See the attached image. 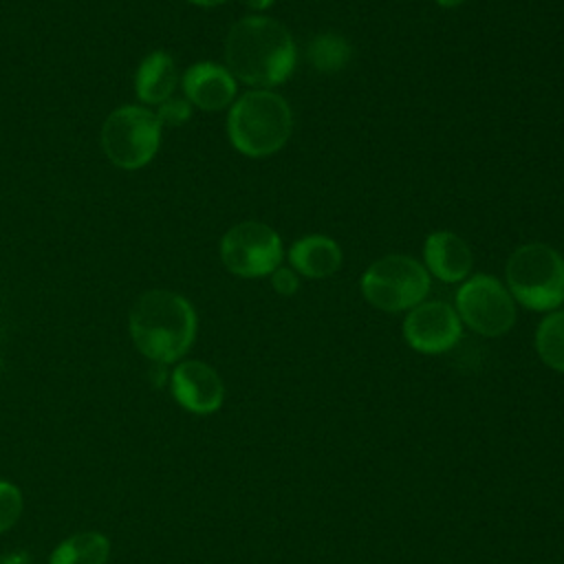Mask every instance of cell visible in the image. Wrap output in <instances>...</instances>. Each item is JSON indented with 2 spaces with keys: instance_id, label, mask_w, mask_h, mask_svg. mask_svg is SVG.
Listing matches in <instances>:
<instances>
[{
  "instance_id": "obj_8",
  "label": "cell",
  "mask_w": 564,
  "mask_h": 564,
  "mask_svg": "<svg viewBox=\"0 0 564 564\" xmlns=\"http://www.w3.org/2000/svg\"><path fill=\"white\" fill-rule=\"evenodd\" d=\"M284 258L280 234L260 220H242L220 238V260L238 278L271 275Z\"/></svg>"
},
{
  "instance_id": "obj_6",
  "label": "cell",
  "mask_w": 564,
  "mask_h": 564,
  "mask_svg": "<svg viewBox=\"0 0 564 564\" xmlns=\"http://www.w3.org/2000/svg\"><path fill=\"white\" fill-rule=\"evenodd\" d=\"M161 121L145 106H119L101 126V150L121 170L148 165L161 145Z\"/></svg>"
},
{
  "instance_id": "obj_20",
  "label": "cell",
  "mask_w": 564,
  "mask_h": 564,
  "mask_svg": "<svg viewBox=\"0 0 564 564\" xmlns=\"http://www.w3.org/2000/svg\"><path fill=\"white\" fill-rule=\"evenodd\" d=\"M271 284L280 295H293L300 289V278L291 267H278L271 273Z\"/></svg>"
},
{
  "instance_id": "obj_2",
  "label": "cell",
  "mask_w": 564,
  "mask_h": 564,
  "mask_svg": "<svg viewBox=\"0 0 564 564\" xmlns=\"http://www.w3.org/2000/svg\"><path fill=\"white\" fill-rule=\"evenodd\" d=\"M137 350L154 364L181 361L192 348L198 317L187 297L167 289H150L137 297L128 317Z\"/></svg>"
},
{
  "instance_id": "obj_21",
  "label": "cell",
  "mask_w": 564,
  "mask_h": 564,
  "mask_svg": "<svg viewBox=\"0 0 564 564\" xmlns=\"http://www.w3.org/2000/svg\"><path fill=\"white\" fill-rule=\"evenodd\" d=\"M0 564H29V557L24 553H4L0 555Z\"/></svg>"
},
{
  "instance_id": "obj_3",
  "label": "cell",
  "mask_w": 564,
  "mask_h": 564,
  "mask_svg": "<svg viewBox=\"0 0 564 564\" xmlns=\"http://www.w3.org/2000/svg\"><path fill=\"white\" fill-rule=\"evenodd\" d=\"M293 132V112L286 99L269 88H253L234 99L227 115L231 145L249 156L262 159L280 152Z\"/></svg>"
},
{
  "instance_id": "obj_11",
  "label": "cell",
  "mask_w": 564,
  "mask_h": 564,
  "mask_svg": "<svg viewBox=\"0 0 564 564\" xmlns=\"http://www.w3.org/2000/svg\"><path fill=\"white\" fill-rule=\"evenodd\" d=\"M185 99L207 112L225 110L236 99V79L227 70V66H220L216 62H196L192 64L185 75L181 77Z\"/></svg>"
},
{
  "instance_id": "obj_18",
  "label": "cell",
  "mask_w": 564,
  "mask_h": 564,
  "mask_svg": "<svg viewBox=\"0 0 564 564\" xmlns=\"http://www.w3.org/2000/svg\"><path fill=\"white\" fill-rule=\"evenodd\" d=\"M24 500L18 485L0 480V533L9 531L22 516Z\"/></svg>"
},
{
  "instance_id": "obj_5",
  "label": "cell",
  "mask_w": 564,
  "mask_h": 564,
  "mask_svg": "<svg viewBox=\"0 0 564 564\" xmlns=\"http://www.w3.org/2000/svg\"><path fill=\"white\" fill-rule=\"evenodd\" d=\"M430 280L432 275L419 260L405 253H388L364 271L359 286L366 302L375 308L401 313L425 300Z\"/></svg>"
},
{
  "instance_id": "obj_16",
  "label": "cell",
  "mask_w": 564,
  "mask_h": 564,
  "mask_svg": "<svg viewBox=\"0 0 564 564\" xmlns=\"http://www.w3.org/2000/svg\"><path fill=\"white\" fill-rule=\"evenodd\" d=\"M535 352L542 364L555 372H564V311H551L535 328Z\"/></svg>"
},
{
  "instance_id": "obj_7",
  "label": "cell",
  "mask_w": 564,
  "mask_h": 564,
  "mask_svg": "<svg viewBox=\"0 0 564 564\" xmlns=\"http://www.w3.org/2000/svg\"><path fill=\"white\" fill-rule=\"evenodd\" d=\"M454 308L460 322L482 337H500L516 324V300L509 289L489 273L469 275L456 291Z\"/></svg>"
},
{
  "instance_id": "obj_1",
  "label": "cell",
  "mask_w": 564,
  "mask_h": 564,
  "mask_svg": "<svg viewBox=\"0 0 564 564\" xmlns=\"http://www.w3.org/2000/svg\"><path fill=\"white\" fill-rule=\"evenodd\" d=\"M297 48L291 31L275 18L247 15L225 37V66L236 82L271 88L293 73Z\"/></svg>"
},
{
  "instance_id": "obj_15",
  "label": "cell",
  "mask_w": 564,
  "mask_h": 564,
  "mask_svg": "<svg viewBox=\"0 0 564 564\" xmlns=\"http://www.w3.org/2000/svg\"><path fill=\"white\" fill-rule=\"evenodd\" d=\"M110 540L99 531H79L62 540L48 557V564H106Z\"/></svg>"
},
{
  "instance_id": "obj_4",
  "label": "cell",
  "mask_w": 564,
  "mask_h": 564,
  "mask_svg": "<svg viewBox=\"0 0 564 564\" xmlns=\"http://www.w3.org/2000/svg\"><path fill=\"white\" fill-rule=\"evenodd\" d=\"M505 286L529 311L560 308L564 304V256L544 242L518 247L507 258Z\"/></svg>"
},
{
  "instance_id": "obj_12",
  "label": "cell",
  "mask_w": 564,
  "mask_h": 564,
  "mask_svg": "<svg viewBox=\"0 0 564 564\" xmlns=\"http://www.w3.org/2000/svg\"><path fill=\"white\" fill-rule=\"evenodd\" d=\"M471 249L454 231H432L423 242V267L441 282H465L471 273Z\"/></svg>"
},
{
  "instance_id": "obj_22",
  "label": "cell",
  "mask_w": 564,
  "mask_h": 564,
  "mask_svg": "<svg viewBox=\"0 0 564 564\" xmlns=\"http://www.w3.org/2000/svg\"><path fill=\"white\" fill-rule=\"evenodd\" d=\"M249 9H256V11H262V9H269L275 0H242Z\"/></svg>"
},
{
  "instance_id": "obj_17",
  "label": "cell",
  "mask_w": 564,
  "mask_h": 564,
  "mask_svg": "<svg viewBox=\"0 0 564 564\" xmlns=\"http://www.w3.org/2000/svg\"><path fill=\"white\" fill-rule=\"evenodd\" d=\"M308 62L315 70L319 73H337L341 70L350 57H352V48L350 42L337 33H322L315 35L306 48Z\"/></svg>"
},
{
  "instance_id": "obj_14",
  "label": "cell",
  "mask_w": 564,
  "mask_h": 564,
  "mask_svg": "<svg viewBox=\"0 0 564 564\" xmlns=\"http://www.w3.org/2000/svg\"><path fill=\"white\" fill-rule=\"evenodd\" d=\"M178 86V70L172 55L165 51H152L141 59L134 73V93L143 104L159 106L174 97Z\"/></svg>"
},
{
  "instance_id": "obj_9",
  "label": "cell",
  "mask_w": 564,
  "mask_h": 564,
  "mask_svg": "<svg viewBox=\"0 0 564 564\" xmlns=\"http://www.w3.org/2000/svg\"><path fill=\"white\" fill-rule=\"evenodd\" d=\"M463 322L456 308L443 300H423L405 313L403 339L421 355H441L458 344Z\"/></svg>"
},
{
  "instance_id": "obj_19",
  "label": "cell",
  "mask_w": 564,
  "mask_h": 564,
  "mask_svg": "<svg viewBox=\"0 0 564 564\" xmlns=\"http://www.w3.org/2000/svg\"><path fill=\"white\" fill-rule=\"evenodd\" d=\"M161 126H181L192 117V104L185 97H170L167 101L159 104L154 112Z\"/></svg>"
},
{
  "instance_id": "obj_23",
  "label": "cell",
  "mask_w": 564,
  "mask_h": 564,
  "mask_svg": "<svg viewBox=\"0 0 564 564\" xmlns=\"http://www.w3.org/2000/svg\"><path fill=\"white\" fill-rule=\"evenodd\" d=\"M187 2H192L196 7H203V9H212V7H218V4H223L227 0H187Z\"/></svg>"
},
{
  "instance_id": "obj_13",
  "label": "cell",
  "mask_w": 564,
  "mask_h": 564,
  "mask_svg": "<svg viewBox=\"0 0 564 564\" xmlns=\"http://www.w3.org/2000/svg\"><path fill=\"white\" fill-rule=\"evenodd\" d=\"M286 258L291 262V269L297 275H304L311 280L335 275L344 262L341 247L330 236H324V234H308L297 238L289 247Z\"/></svg>"
},
{
  "instance_id": "obj_24",
  "label": "cell",
  "mask_w": 564,
  "mask_h": 564,
  "mask_svg": "<svg viewBox=\"0 0 564 564\" xmlns=\"http://www.w3.org/2000/svg\"><path fill=\"white\" fill-rule=\"evenodd\" d=\"M463 2H465V0H436V4L443 7V9H454V7L463 4Z\"/></svg>"
},
{
  "instance_id": "obj_10",
  "label": "cell",
  "mask_w": 564,
  "mask_h": 564,
  "mask_svg": "<svg viewBox=\"0 0 564 564\" xmlns=\"http://www.w3.org/2000/svg\"><path fill=\"white\" fill-rule=\"evenodd\" d=\"M170 392L174 401L192 414H214L225 401V383L216 368L200 359H185L170 372Z\"/></svg>"
}]
</instances>
